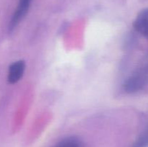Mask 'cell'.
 Instances as JSON below:
<instances>
[{
  "label": "cell",
  "mask_w": 148,
  "mask_h": 147,
  "mask_svg": "<svg viewBox=\"0 0 148 147\" xmlns=\"http://www.w3.org/2000/svg\"><path fill=\"white\" fill-rule=\"evenodd\" d=\"M147 86H148V53L126 79L123 87L126 92L134 93L142 90Z\"/></svg>",
  "instance_id": "6da1fadb"
},
{
  "label": "cell",
  "mask_w": 148,
  "mask_h": 147,
  "mask_svg": "<svg viewBox=\"0 0 148 147\" xmlns=\"http://www.w3.org/2000/svg\"><path fill=\"white\" fill-rule=\"evenodd\" d=\"M31 2L32 0H19L17 8L10 20L9 26L10 30H12L14 27H17V24L25 17L30 9Z\"/></svg>",
  "instance_id": "7a4b0ae2"
},
{
  "label": "cell",
  "mask_w": 148,
  "mask_h": 147,
  "mask_svg": "<svg viewBox=\"0 0 148 147\" xmlns=\"http://www.w3.org/2000/svg\"><path fill=\"white\" fill-rule=\"evenodd\" d=\"M133 26L139 34L148 39V8L144 9L138 13Z\"/></svg>",
  "instance_id": "3957f363"
},
{
  "label": "cell",
  "mask_w": 148,
  "mask_h": 147,
  "mask_svg": "<svg viewBox=\"0 0 148 147\" xmlns=\"http://www.w3.org/2000/svg\"><path fill=\"white\" fill-rule=\"evenodd\" d=\"M25 69V63L24 61H17L12 63L9 67L7 80L9 83H17L23 76Z\"/></svg>",
  "instance_id": "277c9868"
},
{
  "label": "cell",
  "mask_w": 148,
  "mask_h": 147,
  "mask_svg": "<svg viewBox=\"0 0 148 147\" xmlns=\"http://www.w3.org/2000/svg\"><path fill=\"white\" fill-rule=\"evenodd\" d=\"M53 147H84V144L79 138L71 136L61 140Z\"/></svg>",
  "instance_id": "5b68a950"
},
{
  "label": "cell",
  "mask_w": 148,
  "mask_h": 147,
  "mask_svg": "<svg viewBox=\"0 0 148 147\" xmlns=\"http://www.w3.org/2000/svg\"><path fill=\"white\" fill-rule=\"evenodd\" d=\"M132 147H148V126L140 134Z\"/></svg>",
  "instance_id": "8992f818"
}]
</instances>
